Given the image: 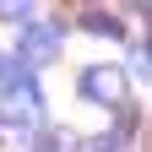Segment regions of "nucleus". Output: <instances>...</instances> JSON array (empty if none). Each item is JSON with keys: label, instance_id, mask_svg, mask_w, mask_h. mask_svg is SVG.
Here are the masks:
<instances>
[{"label": "nucleus", "instance_id": "3", "mask_svg": "<svg viewBox=\"0 0 152 152\" xmlns=\"http://www.w3.org/2000/svg\"><path fill=\"white\" fill-rule=\"evenodd\" d=\"M60 38H65V27H60V22H27L16 60H22L27 71H33V65H49L54 54H60Z\"/></svg>", "mask_w": 152, "mask_h": 152}, {"label": "nucleus", "instance_id": "1", "mask_svg": "<svg viewBox=\"0 0 152 152\" xmlns=\"http://www.w3.org/2000/svg\"><path fill=\"white\" fill-rule=\"evenodd\" d=\"M38 120H44V92H38L33 76H22V82H11V87H0V125L33 130Z\"/></svg>", "mask_w": 152, "mask_h": 152}, {"label": "nucleus", "instance_id": "2", "mask_svg": "<svg viewBox=\"0 0 152 152\" xmlns=\"http://www.w3.org/2000/svg\"><path fill=\"white\" fill-rule=\"evenodd\" d=\"M76 87H82V98L98 103V109H125V71L120 65H87Z\"/></svg>", "mask_w": 152, "mask_h": 152}, {"label": "nucleus", "instance_id": "4", "mask_svg": "<svg viewBox=\"0 0 152 152\" xmlns=\"http://www.w3.org/2000/svg\"><path fill=\"white\" fill-rule=\"evenodd\" d=\"M82 27H87V33H103V38H120V33H125V27H120V16H109V11H92V6L82 11Z\"/></svg>", "mask_w": 152, "mask_h": 152}, {"label": "nucleus", "instance_id": "5", "mask_svg": "<svg viewBox=\"0 0 152 152\" xmlns=\"http://www.w3.org/2000/svg\"><path fill=\"white\" fill-rule=\"evenodd\" d=\"M38 152H76V136L54 125V130H44V136H38Z\"/></svg>", "mask_w": 152, "mask_h": 152}, {"label": "nucleus", "instance_id": "8", "mask_svg": "<svg viewBox=\"0 0 152 152\" xmlns=\"http://www.w3.org/2000/svg\"><path fill=\"white\" fill-rule=\"evenodd\" d=\"M27 16H33V6H22V0L6 6V0H0V22H27Z\"/></svg>", "mask_w": 152, "mask_h": 152}, {"label": "nucleus", "instance_id": "6", "mask_svg": "<svg viewBox=\"0 0 152 152\" xmlns=\"http://www.w3.org/2000/svg\"><path fill=\"white\" fill-rule=\"evenodd\" d=\"M22 76H33L16 54H0V87H11V82H22Z\"/></svg>", "mask_w": 152, "mask_h": 152}, {"label": "nucleus", "instance_id": "7", "mask_svg": "<svg viewBox=\"0 0 152 152\" xmlns=\"http://www.w3.org/2000/svg\"><path fill=\"white\" fill-rule=\"evenodd\" d=\"M76 152H120V136H92V141H76Z\"/></svg>", "mask_w": 152, "mask_h": 152}]
</instances>
